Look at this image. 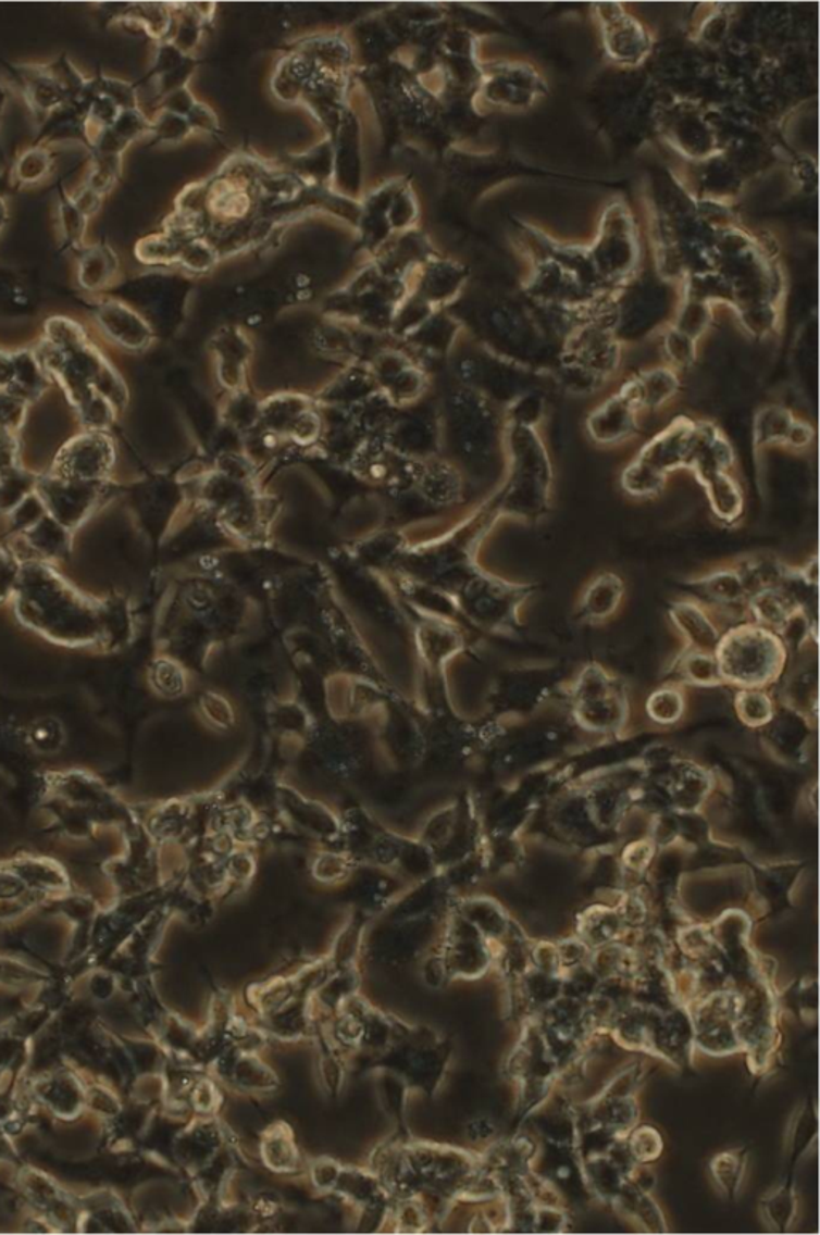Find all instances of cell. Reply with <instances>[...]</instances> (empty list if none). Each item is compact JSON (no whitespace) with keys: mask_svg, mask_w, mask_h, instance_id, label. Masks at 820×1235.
Returning a JSON list of instances; mask_svg holds the SVG:
<instances>
[{"mask_svg":"<svg viewBox=\"0 0 820 1235\" xmlns=\"http://www.w3.org/2000/svg\"><path fill=\"white\" fill-rule=\"evenodd\" d=\"M703 484L711 509L721 520L733 523L741 516L744 510V494L730 472L717 473L705 479Z\"/></svg>","mask_w":820,"mask_h":1235,"instance_id":"7","label":"cell"},{"mask_svg":"<svg viewBox=\"0 0 820 1235\" xmlns=\"http://www.w3.org/2000/svg\"><path fill=\"white\" fill-rule=\"evenodd\" d=\"M667 483V475L657 472L653 466L636 459L629 469L623 472L622 486L630 496L635 497H650L659 494Z\"/></svg>","mask_w":820,"mask_h":1235,"instance_id":"11","label":"cell"},{"mask_svg":"<svg viewBox=\"0 0 820 1235\" xmlns=\"http://www.w3.org/2000/svg\"><path fill=\"white\" fill-rule=\"evenodd\" d=\"M121 171V155L91 154L90 172L84 186L104 198L116 186Z\"/></svg>","mask_w":820,"mask_h":1235,"instance_id":"12","label":"cell"},{"mask_svg":"<svg viewBox=\"0 0 820 1235\" xmlns=\"http://www.w3.org/2000/svg\"><path fill=\"white\" fill-rule=\"evenodd\" d=\"M7 220H9V209H7L5 199L0 196V233H2L3 226L7 225Z\"/></svg>","mask_w":820,"mask_h":1235,"instance_id":"15","label":"cell"},{"mask_svg":"<svg viewBox=\"0 0 820 1235\" xmlns=\"http://www.w3.org/2000/svg\"><path fill=\"white\" fill-rule=\"evenodd\" d=\"M117 270L116 252L108 244L98 242L94 246H86L79 252L77 276H79V284L84 289H104L116 279Z\"/></svg>","mask_w":820,"mask_h":1235,"instance_id":"5","label":"cell"},{"mask_svg":"<svg viewBox=\"0 0 820 1235\" xmlns=\"http://www.w3.org/2000/svg\"><path fill=\"white\" fill-rule=\"evenodd\" d=\"M508 451L511 479L501 499V510L524 520H537L550 506L551 463L535 426L510 423Z\"/></svg>","mask_w":820,"mask_h":1235,"instance_id":"1","label":"cell"},{"mask_svg":"<svg viewBox=\"0 0 820 1235\" xmlns=\"http://www.w3.org/2000/svg\"><path fill=\"white\" fill-rule=\"evenodd\" d=\"M90 216L77 204L73 195L63 192L59 202L60 236L67 249L80 250L86 247L87 225Z\"/></svg>","mask_w":820,"mask_h":1235,"instance_id":"10","label":"cell"},{"mask_svg":"<svg viewBox=\"0 0 820 1235\" xmlns=\"http://www.w3.org/2000/svg\"><path fill=\"white\" fill-rule=\"evenodd\" d=\"M676 377L669 371H653L639 375L625 385L639 411H656L670 401L680 390Z\"/></svg>","mask_w":820,"mask_h":1235,"instance_id":"6","label":"cell"},{"mask_svg":"<svg viewBox=\"0 0 820 1235\" xmlns=\"http://www.w3.org/2000/svg\"><path fill=\"white\" fill-rule=\"evenodd\" d=\"M179 252L182 247L171 235L148 236L135 247V255L147 265H169L178 262Z\"/></svg>","mask_w":820,"mask_h":1235,"instance_id":"13","label":"cell"},{"mask_svg":"<svg viewBox=\"0 0 820 1235\" xmlns=\"http://www.w3.org/2000/svg\"><path fill=\"white\" fill-rule=\"evenodd\" d=\"M696 433V422L689 421V419H678L666 432L657 435L643 449L638 460L653 466L657 472L663 473V475L683 469L689 463Z\"/></svg>","mask_w":820,"mask_h":1235,"instance_id":"4","label":"cell"},{"mask_svg":"<svg viewBox=\"0 0 820 1235\" xmlns=\"http://www.w3.org/2000/svg\"><path fill=\"white\" fill-rule=\"evenodd\" d=\"M12 71L39 127L63 108L87 100L91 93V79L84 77L66 55L53 63L20 64Z\"/></svg>","mask_w":820,"mask_h":1235,"instance_id":"2","label":"cell"},{"mask_svg":"<svg viewBox=\"0 0 820 1235\" xmlns=\"http://www.w3.org/2000/svg\"><path fill=\"white\" fill-rule=\"evenodd\" d=\"M5 101H7V89H5V87H3V84H0V117H2V111H3V107H5Z\"/></svg>","mask_w":820,"mask_h":1235,"instance_id":"16","label":"cell"},{"mask_svg":"<svg viewBox=\"0 0 820 1235\" xmlns=\"http://www.w3.org/2000/svg\"><path fill=\"white\" fill-rule=\"evenodd\" d=\"M796 419L788 409L766 408L755 419V446L784 445L787 446L788 436Z\"/></svg>","mask_w":820,"mask_h":1235,"instance_id":"9","label":"cell"},{"mask_svg":"<svg viewBox=\"0 0 820 1235\" xmlns=\"http://www.w3.org/2000/svg\"><path fill=\"white\" fill-rule=\"evenodd\" d=\"M53 155L49 145H30L16 158L12 169V182L23 188L40 185L52 175Z\"/></svg>","mask_w":820,"mask_h":1235,"instance_id":"8","label":"cell"},{"mask_svg":"<svg viewBox=\"0 0 820 1235\" xmlns=\"http://www.w3.org/2000/svg\"><path fill=\"white\" fill-rule=\"evenodd\" d=\"M639 412L635 399L622 388L589 415L586 428L599 445H616L638 432Z\"/></svg>","mask_w":820,"mask_h":1235,"instance_id":"3","label":"cell"},{"mask_svg":"<svg viewBox=\"0 0 820 1235\" xmlns=\"http://www.w3.org/2000/svg\"><path fill=\"white\" fill-rule=\"evenodd\" d=\"M744 1160L745 1150L726 1153V1156H721L720 1159L715 1160V1176H717V1180H720L721 1186L730 1194H734L735 1189H737L742 1169H744Z\"/></svg>","mask_w":820,"mask_h":1235,"instance_id":"14","label":"cell"}]
</instances>
